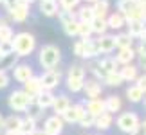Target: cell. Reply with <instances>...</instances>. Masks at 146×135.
I'll return each instance as SVG.
<instances>
[{
	"label": "cell",
	"instance_id": "cell-2",
	"mask_svg": "<svg viewBox=\"0 0 146 135\" xmlns=\"http://www.w3.org/2000/svg\"><path fill=\"white\" fill-rule=\"evenodd\" d=\"M61 60V50L56 47V45H43L40 49V56H38V61H40V65L43 69H54L56 65L60 63Z\"/></svg>",
	"mask_w": 146,
	"mask_h": 135
},
{
	"label": "cell",
	"instance_id": "cell-18",
	"mask_svg": "<svg viewBox=\"0 0 146 135\" xmlns=\"http://www.w3.org/2000/svg\"><path fill=\"white\" fill-rule=\"evenodd\" d=\"M106 24H108V29L119 31V29H123V27L126 25V18L119 13V11H115V13H112L108 18H106Z\"/></svg>",
	"mask_w": 146,
	"mask_h": 135
},
{
	"label": "cell",
	"instance_id": "cell-37",
	"mask_svg": "<svg viewBox=\"0 0 146 135\" xmlns=\"http://www.w3.org/2000/svg\"><path fill=\"white\" fill-rule=\"evenodd\" d=\"M103 81L108 87H119V85H123V77L119 74V70H117V72H112V74H106V77H105Z\"/></svg>",
	"mask_w": 146,
	"mask_h": 135
},
{
	"label": "cell",
	"instance_id": "cell-28",
	"mask_svg": "<svg viewBox=\"0 0 146 135\" xmlns=\"http://www.w3.org/2000/svg\"><path fill=\"white\" fill-rule=\"evenodd\" d=\"M90 27H92V32L94 34H106V29H108V24H106V18H94L90 22Z\"/></svg>",
	"mask_w": 146,
	"mask_h": 135
},
{
	"label": "cell",
	"instance_id": "cell-58",
	"mask_svg": "<svg viewBox=\"0 0 146 135\" xmlns=\"http://www.w3.org/2000/svg\"><path fill=\"white\" fill-rule=\"evenodd\" d=\"M2 135H13V133H7V132H5V133H2Z\"/></svg>",
	"mask_w": 146,
	"mask_h": 135
},
{
	"label": "cell",
	"instance_id": "cell-48",
	"mask_svg": "<svg viewBox=\"0 0 146 135\" xmlns=\"http://www.w3.org/2000/svg\"><path fill=\"white\" fill-rule=\"evenodd\" d=\"M135 85L146 94V74H143V76H139V77H137V79H135Z\"/></svg>",
	"mask_w": 146,
	"mask_h": 135
},
{
	"label": "cell",
	"instance_id": "cell-19",
	"mask_svg": "<svg viewBox=\"0 0 146 135\" xmlns=\"http://www.w3.org/2000/svg\"><path fill=\"white\" fill-rule=\"evenodd\" d=\"M83 45H85V54H83L85 60H92V58H96L98 54H101L99 47H98V42L92 40V38H85V40H83Z\"/></svg>",
	"mask_w": 146,
	"mask_h": 135
},
{
	"label": "cell",
	"instance_id": "cell-29",
	"mask_svg": "<svg viewBox=\"0 0 146 135\" xmlns=\"http://www.w3.org/2000/svg\"><path fill=\"white\" fill-rule=\"evenodd\" d=\"M99 61V65L103 67V70L106 72V74H112V72H117L119 70V63L115 61V58H110V56H106V58H103V60H98Z\"/></svg>",
	"mask_w": 146,
	"mask_h": 135
},
{
	"label": "cell",
	"instance_id": "cell-57",
	"mask_svg": "<svg viewBox=\"0 0 146 135\" xmlns=\"http://www.w3.org/2000/svg\"><path fill=\"white\" fill-rule=\"evenodd\" d=\"M141 126L144 128V132H146V119H144V122H141Z\"/></svg>",
	"mask_w": 146,
	"mask_h": 135
},
{
	"label": "cell",
	"instance_id": "cell-36",
	"mask_svg": "<svg viewBox=\"0 0 146 135\" xmlns=\"http://www.w3.org/2000/svg\"><path fill=\"white\" fill-rule=\"evenodd\" d=\"M132 43H133V38L128 32H121V34L115 36V47L117 49H128V47H132Z\"/></svg>",
	"mask_w": 146,
	"mask_h": 135
},
{
	"label": "cell",
	"instance_id": "cell-4",
	"mask_svg": "<svg viewBox=\"0 0 146 135\" xmlns=\"http://www.w3.org/2000/svg\"><path fill=\"white\" fill-rule=\"evenodd\" d=\"M141 124V121H139V115L133 114V112H125V114H121L117 117V128H119L121 132H125L130 135L135 128Z\"/></svg>",
	"mask_w": 146,
	"mask_h": 135
},
{
	"label": "cell",
	"instance_id": "cell-60",
	"mask_svg": "<svg viewBox=\"0 0 146 135\" xmlns=\"http://www.w3.org/2000/svg\"><path fill=\"white\" fill-rule=\"evenodd\" d=\"M2 58H4V56H2V54H0V60H2Z\"/></svg>",
	"mask_w": 146,
	"mask_h": 135
},
{
	"label": "cell",
	"instance_id": "cell-38",
	"mask_svg": "<svg viewBox=\"0 0 146 135\" xmlns=\"http://www.w3.org/2000/svg\"><path fill=\"white\" fill-rule=\"evenodd\" d=\"M88 69H90V72H92L94 76H96V79H105V77H106V72L103 70V67L99 65V61H98V60H96V61H92Z\"/></svg>",
	"mask_w": 146,
	"mask_h": 135
},
{
	"label": "cell",
	"instance_id": "cell-25",
	"mask_svg": "<svg viewBox=\"0 0 146 135\" xmlns=\"http://www.w3.org/2000/svg\"><path fill=\"white\" fill-rule=\"evenodd\" d=\"M126 97H128V101H132V103H141L144 99V92L137 85H130L126 88Z\"/></svg>",
	"mask_w": 146,
	"mask_h": 135
},
{
	"label": "cell",
	"instance_id": "cell-62",
	"mask_svg": "<svg viewBox=\"0 0 146 135\" xmlns=\"http://www.w3.org/2000/svg\"><path fill=\"white\" fill-rule=\"evenodd\" d=\"M144 38H146V36H144Z\"/></svg>",
	"mask_w": 146,
	"mask_h": 135
},
{
	"label": "cell",
	"instance_id": "cell-32",
	"mask_svg": "<svg viewBox=\"0 0 146 135\" xmlns=\"http://www.w3.org/2000/svg\"><path fill=\"white\" fill-rule=\"evenodd\" d=\"M38 130L36 128V121L31 119V117H25V119H22V128H20V133L22 135H33Z\"/></svg>",
	"mask_w": 146,
	"mask_h": 135
},
{
	"label": "cell",
	"instance_id": "cell-55",
	"mask_svg": "<svg viewBox=\"0 0 146 135\" xmlns=\"http://www.w3.org/2000/svg\"><path fill=\"white\" fill-rule=\"evenodd\" d=\"M22 2H25V4H33V2H36V0H22Z\"/></svg>",
	"mask_w": 146,
	"mask_h": 135
},
{
	"label": "cell",
	"instance_id": "cell-33",
	"mask_svg": "<svg viewBox=\"0 0 146 135\" xmlns=\"http://www.w3.org/2000/svg\"><path fill=\"white\" fill-rule=\"evenodd\" d=\"M25 114H27V117H31V119H35V121H36V119H40V117L43 115V108L36 103L35 99H33V101H31V105L27 106Z\"/></svg>",
	"mask_w": 146,
	"mask_h": 135
},
{
	"label": "cell",
	"instance_id": "cell-54",
	"mask_svg": "<svg viewBox=\"0 0 146 135\" xmlns=\"http://www.w3.org/2000/svg\"><path fill=\"white\" fill-rule=\"evenodd\" d=\"M33 135H47V133H45V132H43V130H42V132H40V130H36V132H35V133H33Z\"/></svg>",
	"mask_w": 146,
	"mask_h": 135
},
{
	"label": "cell",
	"instance_id": "cell-41",
	"mask_svg": "<svg viewBox=\"0 0 146 135\" xmlns=\"http://www.w3.org/2000/svg\"><path fill=\"white\" fill-rule=\"evenodd\" d=\"M94 121H96V117H94V115H90L88 112H85V114H83V117L80 119V122H78V124H80L81 128H85V130H87V128H92V126H94Z\"/></svg>",
	"mask_w": 146,
	"mask_h": 135
},
{
	"label": "cell",
	"instance_id": "cell-9",
	"mask_svg": "<svg viewBox=\"0 0 146 135\" xmlns=\"http://www.w3.org/2000/svg\"><path fill=\"white\" fill-rule=\"evenodd\" d=\"M83 92L88 99H99L101 92H103V87L98 79H87L83 83Z\"/></svg>",
	"mask_w": 146,
	"mask_h": 135
},
{
	"label": "cell",
	"instance_id": "cell-12",
	"mask_svg": "<svg viewBox=\"0 0 146 135\" xmlns=\"http://www.w3.org/2000/svg\"><path fill=\"white\" fill-rule=\"evenodd\" d=\"M85 112H88V114L94 115V117L105 114V112H106V108H105V99H88V103L85 105Z\"/></svg>",
	"mask_w": 146,
	"mask_h": 135
},
{
	"label": "cell",
	"instance_id": "cell-30",
	"mask_svg": "<svg viewBox=\"0 0 146 135\" xmlns=\"http://www.w3.org/2000/svg\"><path fill=\"white\" fill-rule=\"evenodd\" d=\"M85 74H87V67L76 63V65H70L69 67L67 77H72V79H85Z\"/></svg>",
	"mask_w": 146,
	"mask_h": 135
},
{
	"label": "cell",
	"instance_id": "cell-17",
	"mask_svg": "<svg viewBox=\"0 0 146 135\" xmlns=\"http://www.w3.org/2000/svg\"><path fill=\"white\" fill-rule=\"evenodd\" d=\"M70 106V99L67 95H56L54 97V103H52V110H54V115H63Z\"/></svg>",
	"mask_w": 146,
	"mask_h": 135
},
{
	"label": "cell",
	"instance_id": "cell-20",
	"mask_svg": "<svg viewBox=\"0 0 146 135\" xmlns=\"http://www.w3.org/2000/svg\"><path fill=\"white\" fill-rule=\"evenodd\" d=\"M119 74L123 77V81H135L137 77H139V69L135 65H123L121 69H119Z\"/></svg>",
	"mask_w": 146,
	"mask_h": 135
},
{
	"label": "cell",
	"instance_id": "cell-3",
	"mask_svg": "<svg viewBox=\"0 0 146 135\" xmlns=\"http://www.w3.org/2000/svg\"><path fill=\"white\" fill-rule=\"evenodd\" d=\"M31 101H33V97L27 95L24 90H15L9 95V108L15 112H25L27 106L31 105Z\"/></svg>",
	"mask_w": 146,
	"mask_h": 135
},
{
	"label": "cell",
	"instance_id": "cell-24",
	"mask_svg": "<svg viewBox=\"0 0 146 135\" xmlns=\"http://www.w3.org/2000/svg\"><path fill=\"white\" fill-rule=\"evenodd\" d=\"M121 97H117V95H108V97L105 99V108L108 114H115V112H119L121 110Z\"/></svg>",
	"mask_w": 146,
	"mask_h": 135
},
{
	"label": "cell",
	"instance_id": "cell-39",
	"mask_svg": "<svg viewBox=\"0 0 146 135\" xmlns=\"http://www.w3.org/2000/svg\"><path fill=\"white\" fill-rule=\"evenodd\" d=\"M90 34H92L90 24H87V22H80V25H78V36H80L81 40H85V38H90Z\"/></svg>",
	"mask_w": 146,
	"mask_h": 135
},
{
	"label": "cell",
	"instance_id": "cell-10",
	"mask_svg": "<svg viewBox=\"0 0 146 135\" xmlns=\"http://www.w3.org/2000/svg\"><path fill=\"white\" fill-rule=\"evenodd\" d=\"M13 76H15V79L18 81V83H25V81H29L31 77H33V69H31V65H25V63H18V65H15V69H13Z\"/></svg>",
	"mask_w": 146,
	"mask_h": 135
},
{
	"label": "cell",
	"instance_id": "cell-51",
	"mask_svg": "<svg viewBox=\"0 0 146 135\" xmlns=\"http://www.w3.org/2000/svg\"><path fill=\"white\" fill-rule=\"evenodd\" d=\"M137 69H144L146 70V56H139V67Z\"/></svg>",
	"mask_w": 146,
	"mask_h": 135
},
{
	"label": "cell",
	"instance_id": "cell-42",
	"mask_svg": "<svg viewBox=\"0 0 146 135\" xmlns=\"http://www.w3.org/2000/svg\"><path fill=\"white\" fill-rule=\"evenodd\" d=\"M13 36H15V32L9 25L0 27V42H9V40H13Z\"/></svg>",
	"mask_w": 146,
	"mask_h": 135
},
{
	"label": "cell",
	"instance_id": "cell-27",
	"mask_svg": "<svg viewBox=\"0 0 146 135\" xmlns=\"http://www.w3.org/2000/svg\"><path fill=\"white\" fill-rule=\"evenodd\" d=\"M94 126H96L98 130H108V128L112 126V114L105 112V114L98 115L96 121H94Z\"/></svg>",
	"mask_w": 146,
	"mask_h": 135
},
{
	"label": "cell",
	"instance_id": "cell-43",
	"mask_svg": "<svg viewBox=\"0 0 146 135\" xmlns=\"http://www.w3.org/2000/svg\"><path fill=\"white\" fill-rule=\"evenodd\" d=\"M72 52H74V56H78V58H83V54H85L83 40H76L74 42V45H72Z\"/></svg>",
	"mask_w": 146,
	"mask_h": 135
},
{
	"label": "cell",
	"instance_id": "cell-49",
	"mask_svg": "<svg viewBox=\"0 0 146 135\" xmlns=\"http://www.w3.org/2000/svg\"><path fill=\"white\" fill-rule=\"evenodd\" d=\"M18 2H20V0H4L2 4H4L5 7H7V11H9V9H13V7H15V5L18 4Z\"/></svg>",
	"mask_w": 146,
	"mask_h": 135
},
{
	"label": "cell",
	"instance_id": "cell-23",
	"mask_svg": "<svg viewBox=\"0 0 146 135\" xmlns=\"http://www.w3.org/2000/svg\"><path fill=\"white\" fill-rule=\"evenodd\" d=\"M126 27H128V34L132 38H143L144 36V29H143V22L141 20L126 22Z\"/></svg>",
	"mask_w": 146,
	"mask_h": 135
},
{
	"label": "cell",
	"instance_id": "cell-1",
	"mask_svg": "<svg viewBox=\"0 0 146 135\" xmlns=\"http://www.w3.org/2000/svg\"><path fill=\"white\" fill-rule=\"evenodd\" d=\"M36 47V40L31 32H18L13 36V50L16 56H29Z\"/></svg>",
	"mask_w": 146,
	"mask_h": 135
},
{
	"label": "cell",
	"instance_id": "cell-52",
	"mask_svg": "<svg viewBox=\"0 0 146 135\" xmlns=\"http://www.w3.org/2000/svg\"><path fill=\"white\" fill-rule=\"evenodd\" d=\"M141 22H143V29H144V36H146V16H144ZM144 36H143V38H144Z\"/></svg>",
	"mask_w": 146,
	"mask_h": 135
},
{
	"label": "cell",
	"instance_id": "cell-47",
	"mask_svg": "<svg viewBox=\"0 0 146 135\" xmlns=\"http://www.w3.org/2000/svg\"><path fill=\"white\" fill-rule=\"evenodd\" d=\"M135 54L146 56V38H141V43H139V47L135 49Z\"/></svg>",
	"mask_w": 146,
	"mask_h": 135
},
{
	"label": "cell",
	"instance_id": "cell-14",
	"mask_svg": "<svg viewBox=\"0 0 146 135\" xmlns=\"http://www.w3.org/2000/svg\"><path fill=\"white\" fill-rule=\"evenodd\" d=\"M42 90H43V88H42L40 77H35V76H33L29 81H25V83H24V92H25L27 95H31L33 99H35L36 95L42 92Z\"/></svg>",
	"mask_w": 146,
	"mask_h": 135
},
{
	"label": "cell",
	"instance_id": "cell-31",
	"mask_svg": "<svg viewBox=\"0 0 146 135\" xmlns=\"http://www.w3.org/2000/svg\"><path fill=\"white\" fill-rule=\"evenodd\" d=\"M94 18H96V16H94L92 5H83V7H80V11H78V20H80V22H87V24H90Z\"/></svg>",
	"mask_w": 146,
	"mask_h": 135
},
{
	"label": "cell",
	"instance_id": "cell-5",
	"mask_svg": "<svg viewBox=\"0 0 146 135\" xmlns=\"http://www.w3.org/2000/svg\"><path fill=\"white\" fill-rule=\"evenodd\" d=\"M61 81V72L56 70V69H50V70H45L43 74L40 76V83H42V88L43 90H52L60 85Z\"/></svg>",
	"mask_w": 146,
	"mask_h": 135
},
{
	"label": "cell",
	"instance_id": "cell-46",
	"mask_svg": "<svg viewBox=\"0 0 146 135\" xmlns=\"http://www.w3.org/2000/svg\"><path fill=\"white\" fill-rule=\"evenodd\" d=\"M7 85H9V76H7V72L0 70V88H5Z\"/></svg>",
	"mask_w": 146,
	"mask_h": 135
},
{
	"label": "cell",
	"instance_id": "cell-16",
	"mask_svg": "<svg viewBox=\"0 0 146 135\" xmlns=\"http://www.w3.org/2000/svg\"><path fill=\"white\" fill-rule=\"evenodd\" d=\"M135 49L128 47V49H119V52L115 54V61L121 65H130L133 60H135Z\"/></svg>",
	"mask_w": 146,
	"mask_h": 135
},
{
	"label": "cell",
	"instance_id": "cell-61",
	"mask_svg": "<svg viewBox=\"0 0 146 135\" xmlns=\"http://www.w3.org/2000/svg\"><path fill=\"white\" fill-rule=\"evenodd\" d=\"M2 2H4V0H0V4H2Z\"/></svg>",
	"mask_w": 146,
	"mask_h": 135
},
{
	"label": "cell",
	"instance_id": "cell-11",
	"mask_svg": "<svg viewBox=\"0 0 146 135\" xmlns=\"http://www.w3.org/2000/svg\"><path fill=\"white\" fill-rule=\"evenodd\" d=\"M96 42H98L99 52H103V54H110L115 49V36H112V34H101Z\"/></svg>",
	"mask_w": 146,
	"mask_h": 135
},
{
	"label": "cell",
	"instance_id": "cell-56",
	"mask_svg": "<svg viewBox=\"0 0 146 135\" xmlns=\"http://www.w3.org/2000/svg\"><path fill=\"white\" fill-rule=\"evenodd\" d=\"M85 2H88V4H96L98 0H85Z\"/></svg>",
	"mask_w": 146,
	"mask_h": 135
},
{
	"label": "cell",
	"instance_id": "cell-34",
	"mask_svg": "<svg viewBox=\"0 0 146 135\" xmlns=\"http://www.w3.org/2000/svg\"><path fill=\"white\" fill-rule=\"evenodd\" d=\"M16 60H18V56H16L15 52H13V54H7V56H4V58L0 60V70L7 72V70H11V69H15V65H16Z\"/></svg>",
	"mask_w": 146,
	"mask_h": 135
},
{
	"label": "cell",
	"instance_id": "cell-6",
	"mask_svg": "<svg viewBox=\"0 0 146 135\" xmlns=\"http://www.w3.org/2000/svg\"><path fill=\"white\" fill-rule=\"evenodd\" d=\"M43 132L47 135H60L63 132V119L60 115H52L45 119V124H43Z\"/></svg>",
	"mask_w": 146,
	"mask_h": 135
},
{
	"label": "cell",
	"instance_id": "cell-40",
	"mask_svg": "<svg viewBox=\"0 0 146 135\" xmlns=\"http://www.w3.org/2000/svg\"><path fill=\"white\" fill-rule=\"evenodd\" d=\"M83 83H85V79H72V77H67V88H69L70 92H81Z\"/></svg>",
	"mask_w": 146,
	"mask_h": 135
},
{
	"label": "cell",
	"instance_id": "cell-26",
	"mask_svg": "<svg viewBox=\"0 0 146 135\" xmlns=\"http://www.w3.org/2000/svg\"><path fill=\"white\" fill-rule=\"evenodd\" d=\"M108 7H110V2H108V0H98L96 4H92L94 16H98V18H106Z\"/></svg>",
	"mask_w": 146,
	"mask_h": 135
},
{
	"label": "cell",
	"instance_id": "cell-45",
	"mask_svg": "<svg viewBox=\"0 0 146 135\" xmlns=\"http://www.w3.org/2000/svg\"><path fill=\"white\" fill-rule=\"evenodd\" d=\"M60 4H61V9H69V11H72L78 4H80V0H60Z\"/></svg>",
	"mask_w": 146,
	"mask_h": 135
},
{
	"label": "cell",
	"instance_id": "cell-13",
	"mask_svg": "<svg viewBox=\"0 0 146 135\" xmlns=\"http://www.w3.org/2000/svg\"><path fill=\"white\" fill-rule=\"evenodd\" d=\"M38 7H40L42 15H45V16H56L60 11L56 0H38Z\"/></svg>",
	"mask_w": 146,
	"mask_h": 135
},
{
	"label": "cell",
	"instance_id": "cell-21",
	"mask_svg": "<svg viewBox=\"0 0 146 135\" xmlns=\"http://www.w3.org/2000/svg\"><path fill=\"white\" fill-rule=\"evenodd\" d=\"M54 97H56V95H54L52 92H50V90H42V92H40V94H38L36 97H35V101H36V103L42 106L43 110H45V108H49V106H52Z\"/></svg>",
	"mask_w": 146,
	"mask_h": 135
},
{
	"label": "cell",
	"instance_id": "cell-7",
	"mask_svg": "<svg viewBox=\"0 0 146 135\" xmlns=\"http://www.w3.org/2000/svg\"><path fill=\"white\" fill-rule=\"evenodd\" d=\"M9 16H11V20H13V22H18V24L25 22L27 16H29V4H25V2H22V0H20L13 9H9Z\"/></svg>",
	"mask_w": 146,
	"mask_h": 135
},
{
	"label": "cell",
	"instance_id": "cell-8",
	"mask_svg": "<svg viewBox=\"0 0 146 135\" xmlns=\"http://www.w3.org/2000/svg\"><path fill=\"white\" fill-rule=\"evenodd\" d=\"M83 114H85V106L83 105H70L69 110H67L63 115H60V117L63 119V122H80Z\"/></svg>",
	"mask_w": 146,
	"mask_h": 135
},
{
	"label": "cell",
	"instance_id": "cell-35",
	"mask_svg": "<svg viewBox=\"0 0 146 135\" xmlns=\"http://www.w3.org/2000/svg\"><path fill=\"white\" fill-rule=\"evenodd\" d=\"M63 31H65V34L67 36H78V25H80V20L78 18H72V20H67V22H63Z\"/></svg>",
	"mask_w": 146,
	"mask_h": 135
},
{
	"label": "cell",
	"instance_id": "cell-53",
	"mask_svg": "<svg viewBox=\"0 0 146 135\" xmlns=\"http://www.w3.org/2000/svg\"><path fill=\"white\" fill-rule=\"evenodd\" d=\"M2 130H4V117L0 115V132H2Z\"/></svg>",
	"mask_w": 146,
	"mask_h": 135
},
{
	"label": "cell",
	"instance_id": "cell-22",
	"mask_svg": "<svg viewBox=\"0 0 146 135\" xmlns=\"http://www.w3.org/2000/svg\"><path fill=\"white\" fill-rule=\"evenodd\" d=\"M137 5H139L137 0H119V2H117V11L126 18L130 13H133V11L137 9Z\"/></svg>",
	"mask_w": 146,
	"mask_h": 135
},
{
	"label": "cell",
	"instance_id": "cell-15",
	"mask_svg": "<svg viewBox=\"0 0 146 135\" xmlns=\"http://www.w3.org/2000/svg\"><path fill=\"white\" fill-rule=\"evenodd\" d=\"M20 128H22V119L18 115H9L4 119V130L7 133L16 135V133H20Z\"/></svg>",
	"mask_w": 146,
	"mask_h": 135
},
{
	"label": "cell",
	"instance_id": "cell-44",
	"mask_svg": "<svg viewBox=\"0 0 146 135\" xmlns=\"http://www.w3.org/2000/svg\"><path fill=\"white\" fill-rule=\"evenodd\" d=\"M13 40L9 42H0V54L2 56H7V54H13Z\"/></svg>",
	"mask_w": 146,
	"mask_h": 135
},
{
	"label": "cell",
	"instance_id": "cell-50",
	"mask_svg": "<svg viewBox=\"0 0 146 135\" xmlns=\"http://www.w3.org/2000/svg\"><path fill=\"white\" fill-rule=\"evenodd\" d=\"M130 135H146V132H144V128L139 124V126H137V128H135V130H133Z\"/></svg>",
	"mask_w": 146,
	"mask_h": 135
},
{
	"label": "cell",
	"instance_id": "cell-59",
	"mask_svg": "<svg viewBox=\"0 0 146 135\" xmlns=\"http://www.w3.org/2000/svg\"><path fill=\"white\" fill-rule=\"evenodd\" d=\"M144 105H146V94H144Z\"/></svg>",
	"mask_w": 146,
	"mask_h": 135
}]
</instances>
